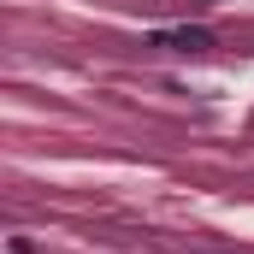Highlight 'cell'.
I'll return each mask as SVG.
<instances>
[{"label":"cell","mask_w":254,"mask_h":254,"mask_svg":"<svg viewBox=\"0 0 254 254\" xmlns=\"http://www.w3.org/2000/svg\"><path fill=\"white\" fill-rule=\"evenodd\" d=\"M154 48H184V54H201V48H213V36H207V30H154Z\"/></svg>","instance_id":"6da1fadb"}]
</instances>
